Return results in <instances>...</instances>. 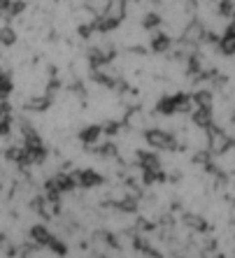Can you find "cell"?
<instances>
[{"instance_id": "1", "label": "cell", "mask_w": 235, "mask_h": 258, "mask_svg": "<svg viewBox=\"0 0 235 258\" xmlns=\"http://www.w3.org/2000/svg\"><path fill=\"white\" fill-rule=\"evenodd\" d=\"M145 142L149 144L151 149H163V151H170L177 147L175 138L168 131H163V128H149L145 133Z\"/></svg>"}, {"instance_id": "2", "label": "cell", "mask_w": 235, "mask_h": 258, "mask_svg": "<svg viewBox=\"0 0 235 258\" xmlns=\"http://www.w3.org/2000/svg\"><path fill=\"white\" fill-rule=\"evenodd\" d=\"M205 26L200 24L198 19H193V21H189L187 26H184V30H182V42H187V44H200L203 40H205Z\"/></svg>"}, {"instance_id": "3", "label": "cell", "mask_w": 235, "mask_h": 258, "mask_svg": "<svg viewBox=\"0 0 235 258\" xmlns=\"http://www.w3.org/2000/svg\"><path fill=\"white\" fill-rule=\"evenodd\" d=\"M126 3H128V0H109L107 10H105L103 17L107 19L114 28L121 24V21H124V19H126Z\"/></svg>"}, {"instance_id": "4", "label": "cell", "mask_w": 235, "mask_h": 258, "mask_svg": "<svg viewBox=\"0 0 235 258\" xmlns=\"http://www.w3.org/2000/svg\"><path fill=\"white\" fill-rule=\"evenodd\" d=\"M219 51L223 56H233L235 54V24H230L228 28L223 30L221 40H219Z\"/></svg>"}, {"instance_id": "5", "label": "cell", "mask_w": 235, "mask_h": 258, "mask_svg": "<svg viewBox=\"0 0 235 258\" xmlns=\"http://www.w3.org/2000/svg\"><path fill=\"white\" fill-rule=\"evenodd\" d=\"M182 223H184L187 230H196V233H205V228H207L205 219L200 214H193V212H187V214L182 216Z\"/></svg>"}, {"instance_id": "6", "label": "cell", "mask_w": 235, "mask_h": 258, "mask_svg": "<svg viewBox=\"0 0 235 258\" xmlns=\"http://www.w3.org/2000/svg\"><path fill=\"white\" fill-rule=\"evenodd\" d=\"M149 49L156 51V54H165L170 49V37L165 33H156L154 37H149Z\"/></svg>"}, {"instance_id": "7", "label": "cell", "mask_w": 235, "mask_h": 258, "mask_svg": "<svg viewBox=\"0 0 235 258\" xmlns=\"http://www.w3.org/2000/svg\"><path fill=\"white\" fill-rule=\"evenodd\" d=\"M30 237H33L37 244H44V246H49V244H51V240H54V235L49 233L44 226H33V230H30Z\"/></svg>"}, {"instance_id": "8", "label": "cell", "mask_w": 235, "mask_h": 258, "mask_svg": "<svg viewBox=\"0 0 235 258\" xmlns=\"http://www.w3.org/2000/svg\"><path fill=\"white\" fill-rule=\"evenodd\" d=\"M193 123L198 128H210L212 126V109H205V107H198L193 112Z\"/></svg>"}, {"instance_id": "9", "label": "cell", "mask_w": 235, "mask_h": 258, "mask_svg": "<svg viewBox=\"0 0 235 258\" xmlns=\"http://www.w3.org/2000/svg\"><path fill=\"white\" fill-rule=\"evenodd\" d=\"M107 5H109V0H84V7H89L96 17H103Z\"/></svg>"}, {"instance_id": "10", "label": "cell", "mask_w": 235, "mask_h": 258, "mask_svg": "<svg viewBox=\"0 0 235 258\" xmlns=\"http://www.w3.org/2000/svg\"><path fill=\"white\" fill-rule=\"evenodd\" d=\"M17 42V33H14L10 26H0V44L3 47H10V44Z\"/></svg>"}, {"instance_id": "11", "label": "cell", "mask_w": 235, "mask_h": 258, "mask_svg": "<svg viewBox=\"0 0 235 258\" xmlns=\"http://www.w3.org/2000/svg\"><path fill=\"white\" fill-rule=\"evenodd\" d=\"M193 102H196L198 107L212 109V93H210V91H198V93L193 96Z\"/></svg>"}, {"instance_id": "12", "label": "cell", "mask_w": 235, "mask_h": 258, "mask_svg": "<svg viewBox=\"0 0 235 258\" xmlns=\"http://www.w3.org/2000/svg\"><path fill=\"white\" fill-rule=\"evenodd\" d=\"M230 19H233V21H230V24H235V10H233V14H230Z\"/></svg>"}, {"instance_id": "13", "label": "cell", "mask_w": 235, "mask_h": 258, "mask_svg": "<svg viewBox=\"0 0 235 258\" xmlns=\"http://www.w3.org/2000/svg\"><path fill=\"white\" fill-rule=\"evenodd\" d=\"M230 121H233V126H235V112H233V116H230Z\"/></svg>"}]
</instances>
